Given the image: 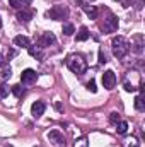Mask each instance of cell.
I'll list each match as a JSON object with an SVG mask.
<instances>
[{"label":"cell","instance_id":"obj_33","mask_svg":"<svg viewBox=\"0 0 145 147\" xmlns=\"http://www.w3.org/2000/svg\"><path fill=\"white\" fill-rule=\"evenodd\" d=\"M36 147H38V146H36Z\"/></svg>","mask_w":145,"mask_h":147},{"label":"cell","instance_id":"obj_26","mask_svg":"<svg viewBox=\"0 0 145 147\" xmlns=\"http://www.w3.org/2000/svg\"><path fill=\"white\" fill-rule=\"evenodd\" d=\"M0 77H2L3 80H5V79H10V77H12V69H10V67H5V69L2 70V74H0Z\"/></svg>","mask_w":145,"mask_h":147},{"label":"cell","instance_id":"obj_14","mask_svg":"<svg viewBox=\"0 0 145 147\" xmlns=\"http://www.w3.org/2000/svg\"><path fill=\"white\" fill-rule=\"evenodd\" d=\"M46 110V103L44 101H36V103H33V106H31V115L34 116V118H39L43 113Z\"/></svg>","mask_w":145,"mask_h":147},{"label":"cell","instance_id":"obj_9","mask_svg":"<svg viewBox=\"0 0 145 147\" xmlns=\"http://www.w3.org/2000/svg\"><path fill=\"white\" fill-rule=\"evenodd\" d=\"M116 74L113 72V70H106V72L103 74V86L106 87V89H114V86H116Z\"/></svg>","mask_w":145,"mask_h":147},{"label":"cell","instance_id":"obj_30","mask_svg":"<svg viewBox=\"0 0 145 147\" xmlns=\"http://www.w3.org/2000/svg\"><path fill=\"white\" fill-rule=\"evenodd\" d=\"M3 63H5V60H3V55H2V53H0V67H2V65H3Z\"/></svg>","mask_w":145,"mask_h":147},{"label":"cell","instance_id":"obj_32","mask_svg":"<svg viewBox=\"0 0 145 147\" xmlns=\"http://www.w3.org/2000/svg\"><path fill=\"white\" fill-rule=\"evenodd\" d=\"M5 147H12V146H5Z\"/></svg>","mask_w":145,"mask_h":147},{"label":"cell","instance_id":"obj_17","mask_svg":"<svg viewBox=\"0 0 145 147\" xmlns=\"http://www.w3.org/2000/svg\"><path fill=\"white\" fill-rule=\"evenodd\" d=\"M41 50H43V48H39L36 45H29V46H28L29 55L34 57V58H38V60H43V51H41Z\"/></svg>","mask_w":145,"mask_h":147},{"label":"cell","instance_id":"obj_27","mask_svg":"<svg viewBox=\"0 0 145 147\" xmlns=\"http://www.w3.org/2000/svg\"><path fill=\"white\" fill-rule=\"evenodd\" d=\"M87 91H91V92H97V87H96V80H94V79H91V80L87 82Z\"/></svg>","mask_w":145,"mask_h":147},{"label":"cell","instance_id":"obj_7","mask_svg":"<svg viewBox=\"0 0 145 147\" xmlns=\"http://www.w3.org/2000/svg\"><path fill=\"white\" fill-rule=\"evenodd\" d=\"M73 3H77L85 14H87V17L89 19H97V9H96V5H91V3H87V2H82V0H72Z\"/></svg>","mask_w":145,"mask_h":147},{"label":"cell","instance_id":"obj_8","mask_svg":"<svg viewBox=\"0 0 145 147\" xmlns=\"http://www.w3.org/2000/svg\"><path fill=\"white\" fill-rule=\"evenodd\" d=\"M144 46H145L144 34H142V33H137L135 36L132 38V45H130V48H132L137 55H142V53H144Z\"/></svg>","mask_w":145,"mask_h":147},{"label":"cell","instance_id":"obj_29","mask_svg":"<svg viewBox=\"0 0 145 147\" xmlns=\"http://www.w3.org/2000/svg\"><path fill=\"white\" fill-rule=\"evenodd\" d=\"M119 2H121L123 7H128V5H130V0H119Z\"/></svg>","mask_w":145,"mask_h":147},{"label":"cell","instance_id":"obj_25","mask_svg":"<svg viewBox=\"0 0 145 147\" xmlns=\"http://www.w3.org/2000/svg\"><path fill=\"white\" fill-rule=\"evenodd\" d=\"M109 121H111L113 125H116L118 121H121V118H119V113H116V111H113V113L109 115Z\"/></svg>","mask_w":145,"mask_h":147},{"label":"cell","instance_id":"obj_21","mask_svg":"<svg viewBox=\"0 0 145 147\" xmlns=\"http://www.w3.org/2000/svg\"><path fill=\"white\" fill-rule=\"evenodd\" d=\"M12 92H14L15 98H21V96L24 94V87H22L21 84H15V86H12Z\"/></svg>","mask_w":145,"mask_h":147},{"label":"cell","instance_id":"obj_31","mask_svg":"<svg viewBox=\"0 0 145 147\" xmlns=\"http://www.w3.org/2000/svg\"><path fill=\"white\" fill-rule=\"evenodd\" d=\"M0 28H2V21H0Z\"/></svg>","mask_w":145,"mask_h":147},{"label":"cell","instance_id":"obj_6","mask_svg":"<svg viewBox=\"0 0 145 147\" xmlns=\"http://www.w3.org/2000/svg\"><path fill=\"white\" fill-rule=\"evenodd\" d=\"M46 137H48V140H50L55 147H65L67 146V140H65L63 134L58 132V130H51V132H48Z\"/></svg>","mask_w":145,"mask_h":147},{"label":"cell","instance_id":"obj_2","mask_svg":"<svg viewBox=\"0 0 145 147\" xmlns=\"http://www.w3.org/2000/svg\"><path fill=\"white\" fill-rule=\"evenodd\" d=\"M67 67L73 74L82 75V74H85V70H87V60L80 53H72V55L67 57Z\"/></svg>","mask_w":145,"mask_h":147},{"label":"cell","instance_id":"obj_28","mask_svg":"<svg viewBox=\"0 0 145 147\" xmlns=\"http://www.w3.org/2000/svg\"><path fill=\"white\" fill-rule=\"evenodd\" d=\"M108 62V58H106V53H104V50L101 48L99 50V63H106Z\"/></svg>","mask_w":145,"mask_h":147},{"label":"cell","instance_id":"obj_15","mask_svg":"<svg viewBox=\"0 0 145 147\" xmlns=\"http://www.w3.org/2000/svg\"><path fill=\"white\" fill-rule=\"evenodd\" d=\"M31 2H33V0H9L10 7H14V9H17V10L28 9V5H31Z\"/></svg>","mask_w":145,"mask_h":147},{"label":"cell","instance_id":"obj_20","mask_svg":"<svg viewBox=\"0 0 145 147\" xmlns=\"http://www.w3.org/2000/svg\"><path fill=\"white\" fill-rule=\"evenodd\" d=\"M62 33H63L65 36H72L73 33H75V28H73V24H63V28H62Z\"/></svg>","mask_w":145,"mask_h":147},{"label":"cell","instance_id":"obj_13","mask_svg":"<svg viewBox=\"0 0 145 147\" xmlns=\"http://www.w3.org/2000/svg\"><path fill=\"white\" fill-rule=\"evenodd\" d=\"M34 17V10L33 9H21L17 12V21L19 22H29Z\"/></svg>","mask_w":145,"mask_h":147},{"label":"cell","instance_id":"obj_19","mask_svg":"<svg viewBox=\"0 0 145 147\" xmlns=\"http://www.w3.org/2000/svg\"><path fill=\"white\" fill-rule=\"evenodd\" d=\"M123 144H125V147H138L140 146V142H138L137 137H126Z\"/></svg>","mask_w":145,"mask_h":147},{"label":"cell","instance_id":"obj_22","mask_svg":"<svg viewBox=\"0 0 145 147\" xmlns=\"http://www.w3.org/2000/svg\"><path fill=\"white\" fill-rule=\"evenodd\" d=\"M116 130H118V134H126V130H128V123L126 121H118L116 123Z\"/></svg>","mask_w":145,"mask_h":147},{"label":"cell","instance_id":"obj_16","mask_svg":"<svg viewBox=\"0 0 145 147\" xmlns=\"http://www.w3.org/2000/svg\"><path fill=\"white\" fill-rule=\"evenodd\" d=\"M14 45H15V46H21V48H28V46L31 45V39H29L28 36L19 34V36L14 38Z\"/></svg>","mask_w":145,"mask_h":147},{"label":"cell","instance_id":"obj_4","mask_svg":"<svg viewBox=\"0 0 145 147\" xmlns=\"http://www.w3.org/2000/svg\"><path fill=\"white\" fill-rule=\"evenodd\" d=\"M44 16L50 17V19H53V21H63V19L68 17V9L65 5H53Z\"/></svg>","mask_w":145,"mask_h":147},{"label":"cell","instance_id":"obj_18","mask_svg":"<svg viewBox=\"0 0 145 147\" xmlns=\"http://www.w3.org/2000/svg\"><path fill=\"white\" fill-rule=\"evenodd\" d=\"M89 36H91L89 29H87L85 26H82V28L79 29V33H77V41H85V39H89Z\"/></svg>","mask_w":145,"mask_h":147},{"label":"cell","instance_id":"obj_10","mask_svg":"<svg viewBox=\"0 0 145 147\" xmlns=\"http://www.w3.org/2000/svg\"><path fill=\"white\" fill-rule=\"evenodd\" d=\"M38 80V72L33 69H26L21 74V82L22 84H34Z\"/></svg>","mask_w":145,"mask_h":147},{"label":"cell","instance_id":"obj_5","mask_svg":"<svg viewBox=\"0 0 145 147\" xmlns=\"http://www.w3.org/2000/svg\"><path fill=\"white\" fill-rule=\"evenodd\" d=\"M118 17L111 12V10H106V19H104V22L101 24V29L104 31V33H114L116 29H118Z\"/></svg>","mask_w":145,"mask_h":147},{"label":"cell","instance_id":"obj_24","mask_svg":"<svg viewBox=\"0 0 145 147\" xmlns=\"http://www.w3.org/2000/svg\"><path fill=\"white\" fill-rule=\"evenodd\" d=\"M7 96H9V86L0 84V99H5Z\"/></svg>","mask_w":145,"mask_h":147},{"label":"cell","instance_id":"obj_11","mask_svg":"<svg viewBox=\"0 0 145 147\" xmlns=\"http://www.w3.org/2000/svg\"><path fill=\"white\" fill-rule=\"evenodd\" d=\"M56 41V38L53 33H43L41 36L38 38V46L39 48H46V46H50V45H53Z\"/></svg>","mask_w":145,"mask_h":147},{"label":"cell","instance_id":"obj_12","mask_svg":"<svg viewBox=\"0 0 145 147\" xmlns=\"http://www.w3.org/2000/svg\"><path fill=\"white\" fill-rule=\"evenodd\" d=\"M140 94L135 98V110L137 111H145V86H140Z\"/></svg>","mask_w":145,"mask_h":147},{"label":"cell","instance_id":"obj_3","mask_svg":"<svg viewBox=\"0 0 145 147\" xmlns=\"http://www.w3.org/2000/svg\"><path fill=\"white\" fill-rule=\"evenodd\" d=\"M140 86H142V75L137 72V70L128 72V75H126L125 80H123L125 91H126V92H135L137 89H140Z\"/></svg>","mask_w":145,"mask_h":147},{"label":"cell","instance_id":"obj_23","mask_svg":"<svg viewBox=\"0 0 145 147\" xmlns=\"http://www.w3.org/2000/svg\"><path fill=\"white\" fill-rule=\"evenodd\" d=\"M73 147H89V140H87L85 137H80V139H77V140H75Z\"/></svg>","mask_w":145,"mask_h":147},{"label":"cell","instance_id":"obj_1","mask_svg":"<svg viewBox=\"0 0 145 147\" xmlns=\"http://www.w3.org/2000/svg\"><path fill=\"white\" fill-rule=\"evenodd\" d=\"M111 50H113V55H114L118 60H121V58H125V57L128 55V51H130V43H128V39L125 36H114L113 41H111Z\"/></svg>","mask_w":145,"mask_h":147}]
</instances>
